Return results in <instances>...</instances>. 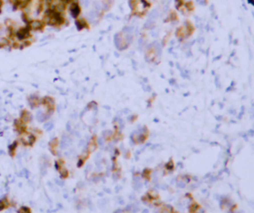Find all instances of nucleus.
I'll return each instance as SVG.
<instances>
[{
	"mask_svg": "<svg viewBox=\"0 0 254 213\" xmlns=\"http://www.w3.org/2000/svg\"><path fill=\"white\" fill-rule=\"evenodd\" d=\"M30 31H31L30 26H29V25H27L26 28H20L19 30L16 31L15 36L17 37V39L20 40V41L27 40L29 37H30Z\"/></svg>",
	"mask_w": 254,
	"mask_h": 213,
	"instance_id": "nucleus-4",
	"label": "nucleus"
},
{
	"mask_svg": "<svg viewBox=\"0 0 254 213\" xmlns=\"http://www.w3.org/2000/svg\"><path fill=\"white\" fill-rule=\"evenodd\" d=\"M18 213H32V210L28 206H21L18 209Z\"/></svg>",
	"mask_w": 254,
	"mask_h": 213,
	"instance_id": "nucleus-13",
	"label": "nucleus"
},
{
	"mask_svg": "<svg viewBox=\"0 0 254 213\" xmlns=\"http://www.w3.org/2000/svg\"><path fill=\"white\" fill-rule=\"evenodd\" d=\"M14 205V202H11L8 196H4L3 198L0 199V211H4V210L8 209V208L12 207Z\"/></svg>",
	"mask_w": 254,
	"mask_h": 213,
	"instance_id": "nucleus-5",
	"label": "nucleus"
},
{
	"mask_svg": "<svg viewBox=\"0 0 254 213\" xmlns=\"http://www.w3.org/2000/svg\"><path fill=\"white\" fill-rule=\"evenodd\" d=\"M20 120L22 121L23 123H25V124H27V123L31 122V120H32V115H31V113L28 111V110L24 109L21 111V113H20Z\"/></svg>",
	"mask_w": 254,
	"mask_h": 213,
	"instance_id": "nucleus-8",
	"label": "nucleus"
},
{
	"mask_svg": "<svg viewBox=\"0 0 254 213\" xmlns=\"http://www.w3.org/2000/svg\"><path fill=\"white\" fill-rule=\"evenodd\" d=\"M41 105H43L46 108V114H48L49 116L55 112L56 102L53 97L44 96L43 98H41Z\"/></svg>",
	"mask_w": 254,
	"mask_h": 213,
	"instance_id": "nucleus-1",
	"label": "nucleus"
},
{
	"mask_svg": "<svg viewBox=\"0 0 254 213\" xmlns=\"http://www.w3.org/2000/svg\"><path fill=\"white\" fill-rule=\"evenodd\" d=\"M176 1H177V7L178 8L181 7V5H182V3H183L182 0H176Z\"/></svg>",
	"mask_w": 254,
	"mask_h": 213,
	"instance_id": "nucleus-14",
	"label": "nucleus"
},
{
	"mask_svg": "<svg viewBox=\"0 0 254 213\" xmlns=\"http://www.w3.org/2000/svg\"><path fill=\"white\" fill-rule=\"evenodd\" d=\"M55 168L57 170V172L59 173L60 177L63 179H66L70 177V172L64 166V159H58L55 162Z\"/></svg>",
	"mask_w": 254,
	"mask_h": 213,
	"instance_id": "nucleus-2",
	"label": "nucleus"
},
{
	"mask_svg": "<svg viewBox=\"0 0 254 213\" xmlns=\"http://www.w3.org/2000/svg\"><path fill=\"white\" fill-rule=\"evenodd\" d=\"M76 28H78V30H82V29H84V28H86V27H87L86 22H85L84 20H82V19L76 20Z\"/></svg>",
	"mask_w": 254,
	"mask_h": 213,
	"instance_id": "nucleus-12",
	"label": "nucleus"
},
{
	"mask_svg": "<svg viewBox=\"0 0 254 213\" xmlns=\"http://www.w3.org/2000/svg\"><path fill=\"white\" fill-rule=\"evenodd\" d=\"M3 32H4V28L2 26H0V34H2Z\"/></svg>",
	"mask_w": 254,
	"mask_h": 213,
	"instance_id": "nucleus-15",
	"label": "nucleus"
},
{
	"mask_svg": "<svg viewBox=\"0 0 254 213\" xmlns=\"http://www.w3.org/2000/svg\"><path fill=\"white\" fill-rule=\"evenodd\" d=\"M58 147H59V139H58V138H53V139L49 142V150L52 153V155L57 156Z\"/></svg>",
	"mask_w": 254,
	"mask_h": 213,
	"instance_id": "nucleus-6",
	"label": "nucleus"
},
{
	"mask_svg": "<svg viewBox=\"0 0 254 213\" xmlns=\"http://www.w3.org/2000/svg\"><path fill=\"white\" fill-rule=\"evenodd\" d=\"M248 1H249V2H251V3H252L253 5H254V0H248Z\"/></svg>",
	"mask_w": 254,
	"mask_h": 213,
	"instance_id": "nucleus-16",
	"label": "nucleus"
},
{
	"mask_svg": "<svg viewBox=\"0 0 254 213\" xmlns=\"http://www.w3.org/2000/svg\"><path fill=\"white\" fill-rule=\"evenodd\" d=\"M70 13H72V16L74 18H76L80 13V6L76 3H74L72 6H70Z\"/></svg>",
	"mask_w": 254,
	"mask_h": 213,
	"instance_id": "nucleus-10",
	"label": "nucleus"
},
{
	"mask_svg": "<svg viewBox=\"0 0 254 213\" xmlns=\"http://www.w3.org/2000/svg\"><path fill=\"white\" fill-rule=\"evenodd\" d=\"M18 146H19V141H14L13 143L9 145V147H8V154H9V156L11 158H15Z\"/></svg>",
	"mask_w": 254,
	"mask_h": 213,
	"instance_id": "nucleus-9",
	"label": "nucleus"
},
{
	"mask_svg": "<svg viewBox=\"0 0 254 213\" xmlns=\"http://www.w3.org/2000/svg\"><path fill=\"white\" fill-rule=\"evenodd\" d=\"M29 104L32 108H37L38 106L41 105V98L38 96V95H31L30 97L28 98Z\"/></svg>",
	"mask_w": 254,
	"mask_h": 213,
	"instance_id": "nucleus-7",
	"label": "nucleus"
},
{
	"mask_svg": "<svg viewBox=\"0 0 254 213\" xmlns=\"http://www.w3.org/2000/svg\"><path fill=\"white\" fill-rule=\"evenodd\" d=\"M29 26H30L31 30H42L43 27H44V24L42 22H40V21H31V23L29 24Z\"/></svg>",
	"mask_w": 254,
	"mask_h": 213,
	"instance_id": "nucleus-11",
	"label": "nucleus"
},
{
	"mask_svg": "<svg viewBox=\"0 0 254 213\" xmlns=\"http://www.w3.org/2000/svg\"><path fill=\"white\" fill-rule=\"evenodd\" d=\"M14 130L18 133L20 136H24L28 134L27 126L25 123H23L20 119H15L14 120Z\"/></svg>",
	"mask_w": 254,
	"mask_h": 213,
	"instance_id": "nucleus-3",
	"label": "nucleus"
}]
</instances>
